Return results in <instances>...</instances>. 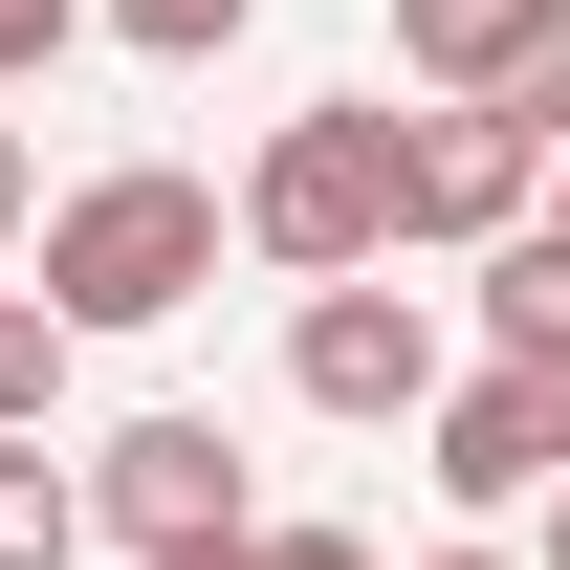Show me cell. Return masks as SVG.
Instances as JSON below:
<instances>
[{
	"label": "cell",
	"instance_id": "obj_16",
	"mask_svg": "<svg viewBox=\"0 0 570 570\" xmlns=\"http://www.w3.org/2000/svg\"><path fill=\"white\" fill-rule=\"evenodd\" d=\"M417 570H527V549H504V527H461V549H417Z\"/></svg>",
	"mask_w": 570,
	"mask_h": 570
},
{
	"label": "cell",
	"instance_id": "obj_1",
	"mask_svg": "<svg viewBox=\"0 0 570 570\" xmlns=\"http://www.w3.org/2000/svg\"><path fill=\"white\" fill-rule=\"evenodd\" d=\"M219 242H242V198L176 176V154H110V176H67V198L22 219V264H45L67 330H176V307L219 285Z\"/></svg>",
	"mask_w": 570,
	"mask_h": 570
},
{
	"label": "cell",
	"instance_id": "obj_18",
	"mask_svg": "<svg viewBox=\"0 0 570 570\" xmlns=\"http://www.w3.org/2000/svg\"><path fill=\"white\" fill-rule=\"evenodd\" d=\"M549 242H570V154H549Z\"/></svg>",
	"mask_w": 570,
	"mask_h": 570
},
{
	"label": "cell",
	"instance_id": "obj_4",
	"mask_svg": "<svg viewBox=\"0 0 570 570\" xmlns=\"http://www.w3.org/2000/svg\"><path fill=\"white\" fill-rule=\"evenodd\" d=\"M439 373H461V330H439V285H395V264H352V285L285 307V395H307V417H439Z\"/></svg>",
	"mask_w": 570,
	"mask_h": 570
},
{
	"label": "cell",
	"instance_id": "obj_6",
	"mask_svg": "<svg viewBox=\"0 0 570 570\" xmlns=\"http://www.w3.org/2000/svg\"><path fill=\"white\" fill-rule=\"evenodd\" d=\"M88 527L154 570V549H242L264 504H242V439H219V417H110V439H88Z\"/></svg>",
	"mask_w": 570,
	"mask_h": 570
},
{
	"label": "cell",
	"instance_id": "obj_11",
	"mask_svg": "<svg viewBox=\"0 0 570 570\" xmlns=\"http://www.w3.org/2000/svg\"><path fill=\"white\" fill-rule=\"evenodd\" d=\"M88 22H110V45H132V67H219V45H242V22H264V0H88Z\"/></svg>",
	"mask_w": 570,
	"mask_h": 570
},
{
	"label": "cell",
	"instance_id": "obj_3",
	"mask_svg": "<svg viewBox=\"0 0 570 570\" xmlns=\"http://www.w3.org/2000/svg\"><path fill=\"white\" fill-rule=\"evenodd\" d=\"M504 219H549V132L483 88H417L395 110V264H483Z\"/></svg>",
	"mask_w": 570,
	"mask_h": 570
},
{
	"label": "cell",
	"instance_id": "obj_12",
	"mask_svg": "<svg viewBox=\"0 0 570 570\" xmlns=\"http://www.w3.org/2000/svg\"><path fill=\"white\" fill-rule=\"evenodd\" d=\"M67 45H88V0H0V88H45Z\"/></svg>",
	"mask_w": 570,
	"mask_h": 570
},
{
	"label": "cell",
	"instance_id": "obj_7",
	"mask_svg": "<svg viewBox=\"0 0 570 570\" xmlns=\"http://www.w3.org/2000/svg\"><path fill=\"white\" fill-rule=\"evenodd\" d=\"M549 22H570V0H395V67H417V88H504Z\"/></svg>",
	"mask_w": 570,
	"mask_h": 570
},
{
	"label": "cell",
	"instance_id": "obj_2",
	"mask_svg": "<svg viewBox=\"0 0 570 570\" xmlns=\"http://www.w3.org/2000/svg\"><path fill=\"white\" fill-rule=\"evenodd\" d=\"M242 264H285V285L395 264V110H373V88H330V110H285V132L242 154Z\"/></svg>",
	"mask_w": 570,
	"mask_h": 570
},
{
	"label": "cell",
	"instance_id": "obj_13",
	"mask_svg": "<svg viewBox=\"0 0 570 570\" xmlns=\"http://www.w3.org/2000/svg\"><path fill=\"white\" fill-rule=\"evenodd\" d=\"M483 110H527V132L570 154V22H549V45H527V67H504V88H483Z\"/></svg>",
	"mask_w": 570,
	"mask_h": 570
},
{
	"label": "cell",
	"instance_id": "obj_10",
	"mask_svg": "<svg viewBox=\"0 0 570 570\" xmlns=\"http://www.w3.org/2000/svg\"><path fill=\"white\" fill-rule=\"evenodd\" d=\"M67 352H88L67 307H45V285H0V439H45V417H67Z\"/></svg>",
	"mask_w": 570,
	"mask_h": 570
},
{
	"label": "cell",
	"instance_id": "obj_5",
	"mask_svg": "<svg viewBox=\"0 0 570 570\" xmlns=\"http://www.w3.org/2000/svg\"><path fill=\"white\" fill-rule=\"evenodd\" d=\"M439 504L461 527H504V504H549L570 483V352H483V373H439Z\"/></svg>",
	"mask_w": 570,
	"mask_h": 570
},
{
	"label": "cell",
	"instance_id": "obj_9",
	"mask_svg": "<svg viewBox=\"0 0 570 570\" xmlns=\"http://www.w3.org/2000/svg\"><path fill=\"white\" fill-rule=\"evenodd\" d=\"M110 527H88V461H45V439H0V570H88Z\"/></svg>",
	"mask_w": 570,
	"mask_h": 570
},
{
	"label": "cell",
	"instance_id": "obj_14",
	"mask_svg": "<svg viewBox=\"0 0 570 570\" xmlns=\"http://www.w3.org/2000/svg\"><path fill=\"white\" fill-rule=\"evenodd\" d=\"M242 570H373L352 527H242Z\"/></svg>",
	"mask_w": 570,
	"mask_h": 570
},
{
	"label": "cell",
	"instance_id": "obj_8",
	"mask_svg": "<svg viewBox=\"0 0 570 570\" xmlns=\"http://www.w3.org/2000/svg\"><path fill=\"white\" fill-rule=\"evenodd\" d=\"M461 307H483V352H570V242H549V219H504L483 264H461Z\"/></svg>",
	"mask_w": 570,
	"mask_h": 570
},
{
	"label": "cell",
	"instance_id": "obj_15",
	"mask_svg": "<svg viewBox=\"0 0 570 570\" xmlns=\"http://www.w3.org/2000/svg\"><path fill=\"white\" fill-rule=\"evenodd\" d=\"M22 219H45V154H22V110H0V242H22Z\"/></svg>",
	"mask_w": 570,
	"mask_h": 570
},
{
	"label": "cell",
	"instance_id": "obj_17",
	"mask_svg": "<svg viewBox=\"0 0 570 570\" xmlns=\"http://www.w3.org/2000/svg\"><path fill=\"white\" fill-rule=\"evenodd\" d=\"M527 570H570V483H549V549H527Z\"/></svg>",
	"mask_w": 570,
	"mask_h": 570
}]
</instances>
